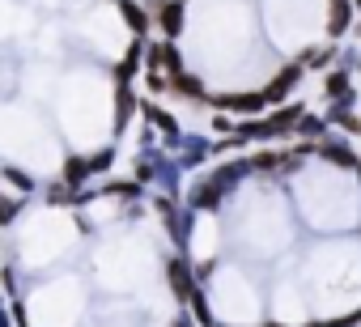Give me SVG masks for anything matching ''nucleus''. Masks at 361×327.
Wrapping results in <instances>:
<instances>
[{
    "label": "nucleus",
    "mask_w": 361,
    "mask_h": 327,
    "mask_svg": "<svg viewBox=\"0 0 361 327\" xmlns=\"http://www.w3.org/2000/svg\"><path fill=\"white\" fill-rule=\"evenodd\" d=\"M153 9L161 18V30L166 35H178V26H183V5H161V0H153Z\"/></svg>",
    "instance_id": "1"
},
{
    "label": "nucleus",
    "mask_w": 361,
    "mask_h": 327,
    "mask_svg": "<svg viewBox=\"0 0 361 327\" xmlns=\"http://www.w3.org/2000/svg\"><path fill=\"white\" fill-rule=\"evenodd\" d=\"M90 171H94L90 161H81V157H68V166H64V183H68V187H81Z\"/></svg>",
    "instance_id": "2"
},
{
    "label": "nucleus",
    "mask_w": 361,
    "mask_h": 327,
    "mask_svg": "<svg viewBox=\"0 0 361 327\" xmlns=\"http://www.w3.org/2000/svg\"><path fill=\"white\" fill-rule=\"evenodd\" d=\"M170 285L178 297H192V280H188V268L183 264H170Z\"/></svg>",
    "instance_id": "3"
},
{
    "label": "nucleus",
    "mask_w": 361,
    "mask_h": 327,
    "mask_svg": "<svg viewBox=\"0 0 361 327\" xmlns=\"http://www.w3.org/2000/svg\"><path fill=\"white\" fill-rule=\"evenodd\" d=\"M344 26H348V0H331V22H327V30L340 35Z\"/></svg>",
    "instance_id": "4"
},
{
    "label": "nucleus",
    "mask_w": 361,
    "mask_h": 327,
    "mask_svg": "<svg viewBox=\"0 0 361 327\" xmlns=\"http://www.w3.org/2000/svg\"><path fill=\"white\" fill-rule=\"evenodd\" d=\"M115 106H119V111H115V123L123 128V123L132 119V111H136V102H132V94H128V85L119 90V98H115Z\"/></svg>",
    "instance_id": "5"
},
{
    "label": "nucleus",
    "mask_w": 361,
    "mask_h": 327,
    "mask_svg": "<svg viewBox=\"0 0 361 327\" xmlns=\"http://www.w3.org/2000/svg\"><path fill=\"white\" fill-rule=\"evenodd\" d=\"M289 85H298V68H285V73H281V77H276V81L268 85V98H281V94H285Z\"/></svg>",
    "instance_id": "6"
},
{
    "label": "nucleus",
    "mask_w": 361,
    "mask_h": 327,
    "mask_svg": "<svg viewBox=\"0 0 361 327\" xmlns=\"http://www.w3.org/2000/svg\"><path fill=\"white\" fill-rule=\"evenodd\" d=\"M221 106H234V111H259V106H264V98L243 94V98H221Z\"/></svg>",
    "instance_id": "7"
},
{
    "label": "nucleus",
    "mask_w": 361,
    "mask_h": 327,
    "mask_svg": "<svg viewBox=\"0 0 361 327\" xmlns=\"http://www.w3.org/2000/svg\"><path fill=\"white\" fill-rule=\"evenodd\" d=\"M119 9H123V18H128V26H132L136 35H145V13H140V9L132 5V0H123V5H119Z\"/></svg>",
    "instance_id": "8"
},
{
    "label": "nucleus",
    "mask_w": 361,
    "mask_h": 327,
    "mask_svg": "<svg viewBox=\"0 0 361 327\" xmlns=\"http://www.w3.org/2000/svg\"><path fill=\"white\" fill-rule=\"evenodd\" d=\"M18 217V200H9V196H0V226H9Z\"/></svg>",
    "instance_id": "9"
},
{
    "label": "nucleus",
    "mask_w": 361,
    "mask_h": 327,
    "mask_svg": "<svg viewBox=\"0 0 361 327\" xmlns=\"http://www.w3.org/2000/svg\"><path fill=\"white\" fill-rule=\"evenodd\" d=\"M5 179H9L13 187H22V192H30V187H35V183H30V179H26L22 171H5Z\"/></svg>",
    "instance_id": "10"
},
{
    "label": "nucleus",
    "mask_w": 361,
    "mask_h": 327,
    "mask_svg": "<svg viewBox=\"0 0 361 327\" xmlns=\"http://www.w3.org/2000/svg\"><path fill=\"white\" fill-rule=\"evenodd\" d=\"M357 5H361V0H357Z\"/></svg>",
    "instance_id": "11"
}]
</instances>
